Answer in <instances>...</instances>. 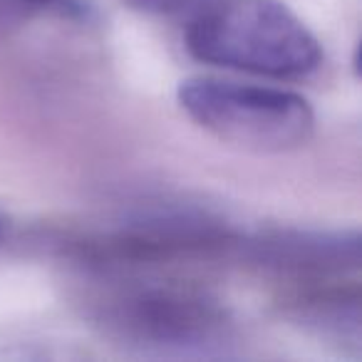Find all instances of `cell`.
<instances>
[{
    "label": "cell",
    "mask_w": 362,
    "mask_h": 362,
    "mask_svg": "<svg viewBox=\"0 0 362 362\" xmlns=\"http://www.w3.org/2000/svg\"><path fill=\"white\" fill-rule=\"evenodd\" d=\"M87 315L117 347L156 360L223 357L236 342L231 313L206 288L166 268H82Z\"/></svg>",
    "instance_id": "obj_1"
},
{
    "label": "cell",
    "mask_w": 362,
    "mask_h": 362,
    "mask_svg": "<svg viewBox=\"0 0 362 362\" xmlns=\"http://www.w3.org/2000/svg\"><path fill=\"white\" fill-rule=\"evenodd\" d=\"M184 40L204 65L266 80H305L322 65L320 40L281 0H209Z\"/></svg>",
    "instance_id": "obj_2"
},
{
    "label": "cell",
    "mask_w": 362,
    "mask_h": 362,
    "mask_svg": "<svg viewBox=\"0 0 362 362\" xmlns=\"http://www.w3.org/2000/svg\"><path fill=\"white\" fill-rule=\"evenodd\" d=\"M283 313L303 330L320 340L360 355L362 340V296L357 278L288 286Z\"/></svg>",
    "instance_id": "obj_5"
},
{
    "label": "cell",
    "mask_w": 362,
    "mask_h": 362,
    "mask_svg": "<svg viewBox=\"0 0 362 362\" xmlns=\"http://www.w3.org/2000/svg\"><path fill=\"white\" fill-rule=\"evenodd\" d=\"M90 13V0H0V40L16 35L35 18L57 16L65 21H87Z\"/></svg>",
    "instance_id": "obj_6"
},
{
    "label": "cell",
    "mask_w": 362,
    "mask_h": 362,
    "mask_svg": "<svg viewBox=\"0 0 362 362\" xmlns=\"http://www.w3.org/2000/svg\"><path fill=\"white\" fill-rule=\"evenodd\" d=\"M176 100L199 129L241 151L286 154L315 134L310 102L286 87L199 75L181 82Z\"/></svg>",
    "instance_id": "obj_3"
},
{
    "label": "cell",
    "mask_w": 362,
    "mask_h": 362,
    "mask_svg": "<svg viewBox=\"0 0 362 362\" xmlns=\"http://www.w3.org/2000/svg\"><path fill=\"white\" fill-rule=\"evenodd\" d=\"M18 238V223L16 218L11 216L8 211L0 209V248L11 246L13 241Z\"/></svg>",
    "instance_id": "obj_8"
},
{
    "label": "cell",
    "mask_w": 362,
    "mask_h": 362,
    "mask_svg": "<svg viewBox=\"0 0 362 362\" xmlns=\"http://www.w3.org/2000/svg\"><path fill=\"white\" fill-rule=\"evenodd\" d=\"M238 256L276 278H283L288 286L357 278L360 233L355 228H268L253 236H243Z\"/></svg>",
    "instance_id": "obj_4"
},
{
    "label": "cell",
    "mask_w": 362,
    "mask_h": 362,
    "mask_svg": "<svg viewBox=\"0 0 362 362\" xmlns=\"http://www.w3.org/2000/svg\"><path fill=\"white\" fill-rule=\"evenodd\" d=\"M132 11L149 18H192L209 0H122Z\"/></svg>",
    "instance_id": "obj_7"
}]
</instances>
